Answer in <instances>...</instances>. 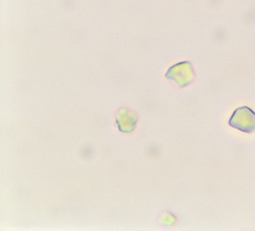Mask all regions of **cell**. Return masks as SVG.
Masks as SVG:
<instances>
[{"label":"cell","instance_id":"cell-1","mask_svg":"<svg viewBox=\"0 0 255 231\" xmlns=\"http://www.w3.org/2000/svg\"><path fill=\"white\" fill-rule=\"evenodd\" d=\"M253 113L248 107H242L235 111L230 119V125L239 131L251 133L255 131V121H249V116Z\"/></svg>","mask_w":255,"mask_h":231},{"label":"cell","instance_id":"cell-2","mask_svg":"<svg viewBox=\"0 0 255 231\" xmlns=\"http://www.w3.org/2000/svg\"><path fill=\"white\" fill-rule=\"evenodd\" d=\"M117 122L121 132L131 133L137 123V116L130 112H120L117 116Z\"/></svg>","mask_w":255,"mask_h":231}]
</instances>
